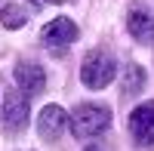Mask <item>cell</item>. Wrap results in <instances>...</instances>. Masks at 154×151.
<instances>
[{
	"label": "cell",
	"mask_w": 154,
	"mask_h": 151,
	"mask_svg": "<svg viewBox=\"0 0 154 151\" xmlns=\"http://www.w3.org/2000/svg\"><path fill=\"white\" fill-rule=\"evenodd\" d=\"M117 77V59L108 49H89L83 65H80V80L86 90H105V86Z\"/></svg>",
	"instance_id": "7a4b0ae2"
},
{
	"label": "cell",
	"mask_w": 154,
	"mask_h": 151,
	"mask_svg": "<svg viewBox=\"0 0 154 151\" xmlns=\"http://www.w3.org/2000/svg\"><path fill=\"white\" fill-rule=\"evenodd\" d=\"M28 22V9L19 6V3H6V6H0V25L9 31H19L22 25Z\"/></svg>",
	"instance_id": "9c48e42d"
},
{
	"label": "cell",
	"mask_w": 154,
	"mask_h": 151,
	"mask_svg": "<svg viewBox=\"0 0 154 151\" xmlns=\"http://www.w3.org/2000/svg\"><path fill=\"white\" fill-rule=\"evenodd\" d=\"M16 86L25 96H40L46 90V74L37 62H19L16 65Z\"/></svg>",
	"instance_id": "52a82bcc"
},
{
	"label": "cell",
	"mask_w": 154,
	"mask_h": 151,
	"mask_svg": "<svg viewBox=\"0 0 154 151\" xmlns=\"http://www.w3.org/2000/svg\"><path fill=\"white\" fill-rule=\"evenodd\" d=\"M142 86H145V68L130 62L126 71H123V96H139Z\"/></svg>",
	"instance_id": "30bf717a"
},
{
	"label": "cell",
	"mask_w": 154,
	"mask_h": 151,
	"mask_svg": "<svg viewBox=\"0 0 154 151\" xmlns=\"http://www.w3.org/2000/svg\"><path fill=\"white\" fill-rule=\"evenodd\" d=\"M111 127V108L108 105H96V102H83L71 111L68 130L74 139H93V136H102Z\"/></svg>",
	"instance_id": "6da1fadb"
},
{
	"label": "cell",
	"mask_w": 154,
	"mask_h": 151,
	"mask_svg": "<svg viewBox=\"0 0 154 151\" xmlns=\"http://www.w3.org/2000/svg\"><path fill=\"white\" fill-rule=\"evenodd\" d=\"M68 120H71V114H65V108L43 105L40 114H37V133H40V139L43 142H59L62 133L68 130Z\"/></svg>",
	"instance_id": "5b68a950"
},
{
	"label": "cell",
	"mask_w": 154,
	"mask_h": 151,
	"mask_svg": "<svg viewBox=\"0 0 154 151\" xmlns=\"http://www.w3.org/2000/svg\"><path fill=\"white\" fill-rule=\"evenodd\" d=\"M77 37H80V28H77L71 19L59 16V19H53V22L43 28V46H49V53H53V56H62Z\"/></svg>",
	"instance_id": "277c9868"
},
{
	"label": "cell",
	"mask_w": 154,
	"mask_h": 151,
	"mask_svg": "<svg viewBox=\"0 0 154 151\" xmlns=\"http://www.w3.org/2000/svg\"><path fill=\"white\" fill-rule=\"evenodd\" d=\"M130 136L142 148L154 145V102H142L130 111Z\"/></svg>",
	"instance_id": "8992f818"
},
{
	"label": "cell",
	"mask_w": 154,
	"mask_h": 151,
	"mask_svg": "<svg viewBox=\"0 0 154 151\" xmlns=\"http://www.w3.org/2000/svg\"><path fill=\"white\" fill-rule=\"evenodd\" d=\"M43 3H68V0H43Z\"/></svg>",
	"instance_id": "7c38bea8"
},
{
	"label": "cell",
	"mask_w": 154,
	"mask_h": 151,
	"mask_svg": "<svg viewBox=\"0 0 154 151\" xmlns=\"http://www.w3.org/2000/svg\"><path fill=\"white\" fill-rule=\"evenodd\" d=\"M83 151H108V148H105V145H86Z\"/></svg>",
	"instance_id": "8fae6325"
},
{
	"label": "cell",
	"mask_w": 154,
	"mask_h": 151,
	"mask_svg": "<svg viewBox=\"0 0 154 151\" xmlns=\"http://www.w3.org/2000/svg\"><path fill=\"white\" fill-rule=\"evenodd\" d=\"M31 123V102L22 90H9L3 99V130L9 136L25 133V127Z\"/></svg>",
	"instance_id": "3957f363"
},
{
	"label": "cell",
	"mask_w": 154,
	"mask_h": 151,
	"mask_svg": "<svg viewBox=\"0 0 154 151\" xmlns=\"http://www.w3.org/2000/svg\"><path fill=\"white\" fill-rule=\"evenodd\" d=\"M126 31L139 43H154V12L145 6H133L126 16Z\"/></svg>",
	"instance_id": "ba28073f"
}]
</instances>
